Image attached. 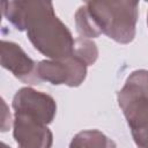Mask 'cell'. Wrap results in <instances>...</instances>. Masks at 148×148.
<instances>
[{
  "label": "cell",
  "instance_id": "obj_6",
  "mask_svg": "<svg viewBox=\"0 0 148 148\" xmlns=\"http://www.w3.org/2000/svg\"><path fill=\"white\" fill-rule=\"evenodd\" d=\"M1 66L24 83L38 84L42 81L37 74V64L13 42H1Z\"/></svg>",
  "mask_w": 148,
  "mask_h": 148
},
{
  "label": "cell",
  "instance_id": "obj_2",
  "mask_svg": "<svg viewBox=\"0 0 148 148\" xmlns=\"http://www.w3.org/2000/svg\"><path fill=\"white\" fill-rule=\"evenodd\" d=\"M86 7L99 30L117 43L127 44L135 37L139 2L89 1Z\"/></svg>",
  "mask_w": 148,
  "mask_h": 148
},
{
  "label": "cell",
  "instance_id": "obj_11",
  "mask_svg": "<svg viewBox=\"0 0 148 148\" xmlns=\"http://www.w3.org/2000/svg\"><path fill=\"white\" fill-rule=\"evenodd\" d=\"M147 24H148V15H147Z\"/></svg>",
  "mask_w": 148,
  "mask_h": 148
},
{
  "label": "cell",
  "instance_id": "obj_1",
  "mask_svg": "<svg viewBox=\"0 0 148 148\" xmlns=\"http://www.w3.org/2000/svg\"><path fill=\"white\" fill-rule=\"evenodd\" d=\"M27 36L42 54L52 60H61L73 54L75 39L68 28L56 16L53 5L45 1L27 28Z\"/></svg>",
  "mask_w": 148,
  "mask_h": 148
},
{
  "label": "cell",
  "instance_id": "obj_10",
  "mask_svg": "<svg viewBox=\"0 0 148 148\" xmlns=\"http://www.w3.org/2000/svg\"><path fill=\"white\" fill-rule=\"evenodd\" d=\"M77 59H80L82 62H84L87 66L92 65L97 57H98V50L94 42L87 39V38H76L74 43L73 54Z\"/></svg>",
  "mask_w": 148,
  "mask_h": 148
},
{
  "label": "cell",
  "instance_id": "obj_3",
  "mask_svg": "<svg viewBox=\"0 0 148 148\" xmlns=\"http://www.w3.org/2000/svg\"><path fill=\"white\" fill-rule=\"evenodd\" d=\"M118 103L132 133L148 125V71H135L127 77L118 92Z\"/></svg>",
  "mask_w": 148,
  "mask_h": 148
},
{
  "label": "cell",
  "instance_id": "obj_8",
  "mask_svg": "<svg viewBox=\"0 0 148 148\" xmlns=\"http://www.w3.org/2000/svg\"><path fill=\"white\" fill-rule=\"evenodd\" d=\"M69 148H117V145L102 132L88 130L77 133L71 141Z\"/></svg>",
  "mask_w": 148,
  "mask_h": 148
},
{
  "label": "cell",
  "instance_id": "obj_7",
  "mask_svg": "<svg viewBox=\"0 0 148 148\" xmlns=\"http://www.w3.org/2000/svg\"><path fill=\"white\" fill-rule=\"evenodd\" d=\"M13 134L18 148H51L53 141L46 125L23 114H15Z\"/></svg>",
  "mask_w": 148,
  "mask_h": 148
},
{
  "label": "cell",
  "instance_id": "obj_5",
  "mask_svg": "<svg viewBox=\"0 0 148 148\" xmlns=\"http://www.w3.org/2000/svg\"><path fill=\"white\" fill-rule=\"evenodd\" d=\"M13 109L15 114H23L43 125H47L56 116L57 105L50 95L24 87L15 94Z\"/></svg>",
  "mask_w": 148,
  "mask_h": 148
},
{
  "label": "cell",
  "instance_id": "obj_4",
  "mask_svg": "<svg viewBox=\"0 0 148 148\" xmlns=\"http://www.w3.org/2000/svg\"><path fill=\"white\" fill-rule=\"evenodd\" d=\"M37 74L52 84L80 86L87 75V65L74 56L61 60H42L37 64Z\"/></svg>",
  "mask_w": 148,
  "mask_h": 148
},
{
  "label": "cell",
  "instance_id": "obj_9",
  "mask_svg": "<svg viewBox=\"0 0 148 148\" xmlns=\"http://www.w3.org/2000/svg\"><path fill=\"white\" fill-rule=\"evenodd\" d=\"M75 24L76 30L82 38H95L102 34L96 22L89 14L86 5L81 6L75 13Z\"/></svg>",
  "mask_w": 148,
  "mask_h": 148
}]
</instances>
